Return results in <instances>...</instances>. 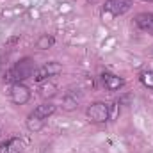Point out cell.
<instances>
[{
  "instance_id": "obj_8",
  "label": "cell",
  "mask_w": 153,
  "mask_h": 153,
  "mask_svg": "<svg viewBox=\"0 0 153 153\" xmlns=\"http://www.w3.org/2000/svg\"><path fill=\"white\" fill-rule=\"evenodd\" d=\"M135 25L143 32L153 34V13H139L135 16Z\"/></svg>"
},
{
  "instance_id": "obj_9",
  "label": "cell",
  "mask_w": 153,
  "mask_h": 153,
  "mask_svg": "<svg viewBox=\"0 0 153 153\" xmlns=\"http://www.w3.org/2000/svg\"><path fill=\"white\" fill-rule=\"evenodd\" d=\"M53 112H55V105L52 103V102H45V103H41V105H38L30 114H34L36 117H41V119H48L50 116H53Z\"/></svg>"
},
{
  "instance_id": "obj_2",
  "label": "cell",
  "mask_w": 153,
  "mask_h": 153,
  "mask_svg": "<svg viewBox=\"0 0 153 153\" xmlns=\"http://www.w3.org/2000/svg\"><path fill=\"white\" fill-rule=\"evenodd\" d=\"M85 116H87V119H89L91 123H94V125L105 123V121H109V117H111V105L105 103V102H94V103H91V105L87 107Z\"/></svg>"
},
{
  "instance_id": "obj_7",
  "label": "cell",
  "mask_w": 153,
  "mask_h": 153,
  "mask_svg": "<svg viewBox=\"0 0 153 153\" xmlns=\"http://www.w3.org/2000/svg\"><path fill=\"white\" fill-rule=\"evenodd\" d=\"M102 84H103V87L107 89V91H119L123 85H125V80L121 78L119 75H114V73H109V71H105V73H102Z\"/></svg>"
},
{
  "instance_id": "obj_1",
  "label": "cell",
  "mask_w": 153,
  "mask_h": 153,
  "mask_svg": "<svg viewBox=\"0 0 153 153\" xmlns=\"http://www.w3.org/2000/svg\"><path fill=\"white\" fill-rule=\"evenodd\" d=\"M36 70H38V68H36L34 59L23 57V59H20V61L5 73V80L11 82V84H14V82H23V80H27V78H32Z\"/></svg>"
},
{
  "instance_id": "obj_5",
  "label": "cell",
  "mask_w": 153,
  "mask_h": 153,
  "mask_svg": "<svg viewBox=\"0 0 153 153\" xmlns=\"http://www.w3.org/2000/svg\"><path fill=\"white\" fill-rule=\"evenodd\" d=\"M132 7V0H107L105 2V11L111 16H121L128 13Z\"/></svg>"
},
{
  "instance_id": "obj_10",
  "label": "cell",
  "mask_w": 153,
  "mask_h": 153,
  "mask_svg": "<svg viewBox=\"0 0 153 153\" xmlns=\"http://www.w3.org/2000/svg\"><path fill=\"white\" fill-rule=\"evenodd\" d=\"M53 43H55V38L53 36H50V34H41L36 41V46H38L39 50H48V48H52L53 46Z\"/></svg>"
},
{
  "instance_id": "obj_3",
  "label": "cell",
  "mask_w": 153,
  "mask_h": 153,
  "mask_svg": "<svg viewBox=\"0 0 153 153\" xmlns=\"http://www.w3.org/2000/svg\"><path fill=\"white\" fill-rule=\"evenodd\" d=\"M9 100L14 105H25L30 100V89L23 82H14L9 87Z\"/></svg>"
},
{
  "instance_id": "obj_11",
  "label": "cell",
  "mask_w": 153,
  "mask_h": 153,
  "mask_svg": "<svg viewBox=\"0 0 153 153\" xmlns=\"http://www.w3.org/2000/svg\"><path fill=\"white\" fill-rule=\"evenodd\" d=\"M76 107H78V100H76L71 93H68V94L62 98V109H64V111H73Z\"/></svg>"
},
{
  "instance_id": "obj_12",
  "label": "cell",
  "mask_w": 153,
  "mask_h": 153,
  "mask_svg": "<svg viewBox=\"0 0 153 153\" xmlns=\"http://www.w3.org/2000/svg\"><path fill=\"white\" fill-rule=\"evenodd\" d=\"M139 80H141V84H143L144 87L153 89V70H150V71H143V73L139 75Z\"/></svg>"
},
{
  "instance_id": "obj_13",
  "label": "cell",
  "mask_w": 153,
  "mask_h": 153,
  "mask_svg": "<svg viewBox=\"0 0 153 153\" xmlns=\"http://www.w3.org/2000/svg\"><path fill=\"white\" fill-rule=\"evenodd\" d=\"M144 2H153V0H144Z\"/></svg>"
},
{
  "instance_id": "obj_4",
  "label": "cell",
  "mask_w": 153,
  "mask_h": 153,
  "mask_svg": "<svg viewBox=\"0 0 153 153\" xmlns=\"http://www.w3.org/2000/svg\"><path fill=\"white\" fill-rule=\"evenodd\" d=\"M62 71V66L57 62V61H50V62H45L43 66H39L38 70L34 71V80L36 82H45V80H48V78H53V76H57L59 73Z\"/></svg>"
},
{
  "instance_id": "obj_6",
  "label": "cell",
  "mask_w": 153,
  "mask_h": 153,
  "mask_svg": "<svg viewBox=\"0 0 153 153\" xmlns=\"http://www.w3.org/2000/svg\"><path fill=\"white\" fill-rule=\"evenodd\" d=\"M27 144L22 137H11L0 144V153H25Z\"/></svg>"
}]
</instances>
